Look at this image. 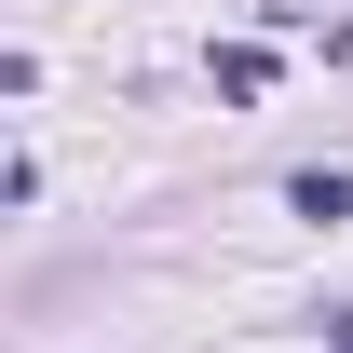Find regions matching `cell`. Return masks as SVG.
<instances>
[{
    "mask_svg": "<svg viewBox=\"0 0 353 353\" xmlns=\"http://www.w3.org/2000/svg\"><path fill=\"white\" fill-rule=\"evenodd\" d=\"M326 340H340V353H353V312H326Z\"/></svg>",
    "mask_w": 353,
    "mask_h": 353,
    "instance_id": "cell-1",
    "label": "cell"
}]
</instances>
